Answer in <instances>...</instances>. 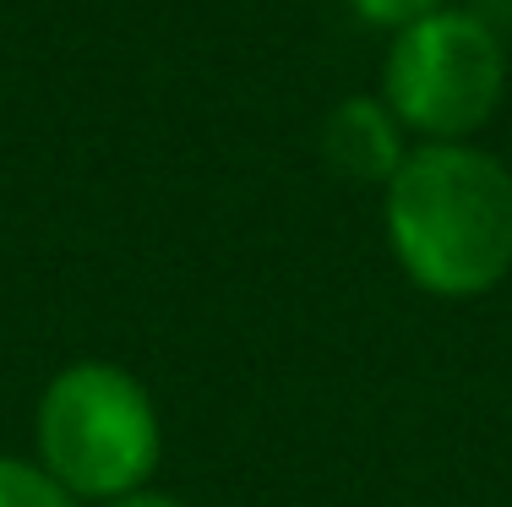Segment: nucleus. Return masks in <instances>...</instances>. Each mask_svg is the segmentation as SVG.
I'll use <instances>...</instances> for the list:
<instances>
[{
    "label": "nucleus",
    "mask_w": 512,
    "mask_h": 507,
    "mask_svg": "<svg viewBox=\"0 0 512 507\" xmlns=\"http://www.w3.org/2000/svg\"><path fill=\"white\" fill-rule=\"evenodd\" d=\"M414 137L404 120L387 110L382 93H349L338 99L322 120V159L333 175L360 180V186H387L398 175V164L409 159Z\"/></svg>",
    "instance_id": "nucleus-4"
},
{
    "label": "nucleus",
    "mask_w": 512,
    "mask_h": 507,
    "mask_svg": "<svg viewBox=\"0 0 512 507\" xmlns=\"http://www.w3.org/2000/svg\"><path fill=\"white\" fill-rule=\"evenodd\" d=\"M0 507H82L39 458L0 453Z\"/></svg>",
    "instance_id": "nucleus-5"
},
{
    "label": "nucleus",
    "mask_w": 512,
    "mask_h": 507,
    "mask_svg": "<svg viewBox=\"0 0 512 507\" xmlns=\"http://www.w3.org/2000/svg\"><path fill=\"white\" fill-rule=\"evenodd\" d=\"M39 464L77 502L142 491L164 458V420L137 371L115 360H71L50 377L33 415Z\"/></svg>",
    "instance_id": "nucleus-2"
},
{
    "label": "nucleus",
    "mask_w": 512,
    "mask_h": 507,
    "mask_svg": "<svg viewBox=\"0 0 512 507\" xmlns=\"http://www.w3.org/2000/svg\"><path fill=\"white\" fill-rule=\"evenodd\" d=\"M382 224L414 289L491 295L512 273V169L480 142H414L382 186Z\"/></svg>",
    "instance_id": "nucleus-1"
},
{
    "label": "nucleus",
    "mask_w": 512,
    "mask_h": 507,
    "mask_svg": "<svg viewBox=\"0 0 512 507\" xmlns=\"http://www.w3.org/2000/svg\"><path fill=\"white\" fill-rule=\"evenodd\" d=\"M99 507H186L180 497H169V491H153V486H142V491H126V497H115V502H99Z\"/></svg>",
    "instance_id": "nucleus-7"
},
{
    "label": "nucleus",
    "mask_w": 512,
    "mask_h": 507,
    "mask_svg": "<svg viewBox=\"0 0 512 507\" xmlns=\"http://www.w3.org/2000/svg\"><path fill=\"white\" fill-rule=\"evenodd\" d=\"M349 11H355V22H365V28H376V33H404L414 28V22H425V17H436L442 6H453V0H344Z\"/></svg>",
    "instance_id": "nucleus-6"
},
{
    "label": "nucleus",
    "mask_w": 512,
    "mask_h": 507,
    "mask_svg": "<svg viewBox=\"0 0 512 507\" xmlns=\"http://www.w3.org/2000/svg\"><path fill=\"white\" fill-rule=\"evenodd\" d=\"M507 71L502 33L469 6H442L387 39L376 93L414 142H474V131L502 110Z\"/></svg>",
    "instance_id": "nucleus-3"
}]
</instances>
